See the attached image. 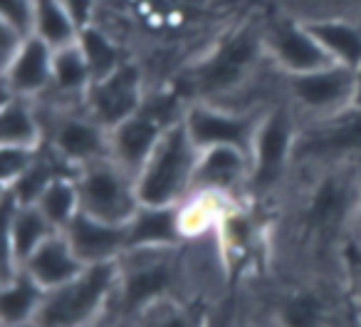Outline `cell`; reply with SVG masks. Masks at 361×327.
<instances>
[{
  "label": "cell",
  "mask_w": 361,
  "mask_h": 327,
  "mask_svg": "<svg viewBox=\"0 0 361 327\" xmlns=\"http://www.w3.org/2000/svg\"><path fill=\"white\" fill-rule=\"evenodd\" d=\"M35 206L45 213V218L52 223L55 231H65L75 216L82 211L80 203V186H77L75 174H62V177L52 179L35 201Z\"/></svg>",
  "instance_id": "23"
},
{
  "label": "cell",
  "mask_w": 361,
  "mask_h": 327,
  "mask_svg": "<svg viewBox=\"0 0 361 327\" xmlns=\"http://www.w3.org/2000/svg\"><path fill=\"white\" fill-rule=\"evenodd\" d=\"M287 102L310 121L329 119L354 107L356 72L344 65H329L307 75L285 77Z\"/></svg>",
  "instance_id": "8"
},
{
  "label": "cell",
  "mask_w": 361,
  "mask_h": 327,
  "mask_svg": "<svg viewBox=\"0 0 361 327\" xmlns=\"http://www.w3.org/2000/svg\"><path fill=\"white\" fill-rule=\"evenodd\" d=\"M252 159L235 146H211L201 151L191 194H211L223 201L250 194Z\"/></svg>",
  "instance_id": "12"
},
{
  "label": "cell",
  "mask_w": 361,
  "mask_h": 327,
  "mask_svg": "<svg viewBox=\"0 0 361 327\" xmlns=\"http://www.w3.org/2000/svg\"><path fill=\"white\" fill-rule=\"evenodd\" d=\"M186 241L180 203L176 206H149L141 203L139 211L126 223V251H171Z\"/></svg>",
  "instance_id": "17"
},
{
  "label": "cell",
  "mask_w": 361,
  "mask_h": 327,
  "mask_svg": "<svg viewBox=\"0 0 361 327\" xmlns=\"http://www.w3.org/2000/svg\"><path fill=\"white\" fill-rule=\"evenodd\" d=\"M47 290L25 270L3 280V295H0V320L3 325H20V322L37 320L40 307L45 302Z\"/></svg>",
  "instance_id": "21"
},
{
  "label": "cell",
  "mask_w": 361,
  "mask_h": 327,
  "mask_svg": "<svg viewBox=\"0 0 361 327\" xmlns=\"http://www.w3.org/2000/svg\"><path fill=\"white\" fill-rule=\"evenodd\" d=\"M277 327H326L329 307L317 290H295L280 302L275 315Z\"/></svg>",
  "instance_id": "26"
},
{
  "label": "cell",
  "mask_w": 361,
  "mask_h": 327,
  "mask_svg": "<svg viewBox=\"0 0 361 327\" xmlns=\"http://www.w3.org/2000/svg\"><path fill=\"white\" fill-rule=\"evenodd\" d=\"M0 144L40 149L45 144V119L40 105L27 97H3L0 107Z\"/></svg>",
  "instance_id": "20"
},
{
  "label": "cell",
  "mask_w": 361,
  "mask_h": 327,
  "mask_svg": "<svg viewBox=\"0 0 361 327\" xmlns=\"http://www.w3.org/2000/svg\"><path fill=\"white\" fill-rule=\"evenodd\" d=\"M300 119L290 102H275L262 114L252 141V179L250 194H272L285 179L287 169L295 161Z\"/></svg>",
  "instance_id": "5"
},
{
  "label": "cell",
  "mask_w": 361,
  "mask_h": 327,
  "mask_svg": "<svg viewBox=\"0 0 361 327\" xmlns=\"http://www.w3.org/2000/svg\"><path fill=\"white\" fill-rule=\"evenodd\" d=\"M329 169L334 172L322 177L312 186L305 203V223L312 233L339 231L351 216H356V208H359L361 179L351 182L336 172L339 167Z\"/></svg>",
  "instance_id": "13"
},
{
  "label": "cell",
  "mask_w": 361,
  "mask_h": 327,
  "mask_svg": "<svg viewBox=\"0 0 361 327\" xmlns=\"http://www.w3.org/2000/svg\"><path fill=\"white\" fill-rule=\"evenodd\" d=\"M267 60L265 37L252 28H235L191 65L186 77L191 102L231 105L233 97L245 95L260 80Z\"/></svg>",
  "instance_id": "1"
},
{
  "label": "cell",
  "mask_w": 361,
  "mask_h": 327,
  "mask_svg": "<svg viewBox=\"0 0 361 327\" xmlns=\"http://www.w3.org/2000/svg\"><path fill=\"white\" fill-rule=\"evenodd\" d=\"M23 268L50 292V290H57V287L67 285V283H72L77 275H82L87 266L77 258V253L72 251L65 233L57 231L23 263Z\"/></svg>",
  "instance_id": "19"
},
{
  "label": "cell",
  "mask_w": 361,
  "mask_h": 327,
  "mask_svg": "<svg viewBox=\"0 0 361 327\" xmlns=\"http://www.w3.org/2000/svg\"><path fill=\"white\" fill-rule=\"evenodd\" d=\"M144 327H208L206 317L176 300H164L141 315Z\"/></svg>",
  "instance_id": "27"
},
{
  "label": "cell",
  "mask_w": 361,
  "mask_h": 327,
  "mask_svg": "<svg viewBox=\"0 0 361 327\" xmlns=\"http://www.w3.org/2000/svg\"><path fill=\"white\" fill-rule=\"evenodd\" d=\"M32 35L47 42L52 50H60V47L75 45L80 37V28L62 6V0H35Z\"/></svg>",
  "instance_id": "25"
},
{
  "label": "cell",
  "mask_w": 361,
  "mask_h": 327,
  "mask_svg": "<svg viewBox=\"0 0 361 327\" xmlns=\"http://www.w3.org/2000/svg\"><path fill=\"white\" fill-rule=\"evenodd\" d=\"M354 327H361V305H356V320H354Z\"/></svg>",
  "instance_id": "36"
},
{
  "label": "cell",
  "mask_w": 361,
  "mask_h": 327,
  "mask_svg": "<svg viewBox=\"0 0 361 327\" xmlns=\"http://www.w3.org/2000/svg\"><path fill=\"white\" fill-rule=\"evenodd\" d=\"M3 213H6V275H16L23 263L57 233L45 213L35 203H20L11 191L3 189Z\"/></svg>",
  "instance_id": "14"
},
{
  "label": "cell",
  "mask_w": 361,
  "mask_h": 327,
  "mask_svg": "<svg viewBox=\"0 0 361 327\" xmlns=\"http://www.w3.org/2000/svg\"><path fill=\"white\" fill-rule=\"evenodd\" d=\"M361 159V107L300 126L295 161L354 167Z\"/></svg>",
  "instance_id": "9"
},
{
  "label": "cell",
  "mask_w": 361,
  "mask_h": 327,
  "mask_svg": "<svg viewBox=\"0 0 361 327\" xmlns=\"http://www.w3.org/2000/svg\"><path fill=\"white\" fill-rule=\"evenodd\" d=\"M77 45H80L82 55H85V60H87L92 82H99V80H104V77L114 75L124 62H129L124 50L97 25H87L85 30H80Z\"/></svg>",
  "instance_id": "24"
},
{
  "label": "cell",
  "mask_w": 361,
  "mask_h": 327,
  "mask_svg": "<svg viewBox=\"0 0 361 327\" xmlns=\"http://www.w3.org/2000/svg\"><path fill=\"white\" fill-rule=\"evenodd\" d=\"M40 112L45 119V144L67 167L80 172L87 164L109 156V129H104L85 107L47 109L40 105Z\"/></svg>",
  "instance_id": "7"
},
{
  "label": "cell",
  "mask_w": 361,
  "mask_h": 327,
  "mask_svg": "<svg viewBox=\"0 0 361 327\" xmlns=\"http://www.w3.org/2000/svg\"><path fill=\"white\" fill-rule=\"evenodd\" d=\"M223 327H238V325H223Z\"/></svg>",
  "instance_id": "37"
},
{
  "label": "cell",
  "mask_w": 361,
  "mask_h": 327,
  "mask_svg": "<svg viewBox=\"0 0 361 327\" xmlns=\"http://www.w3.org/2000/svg\"><path fill=\"white\" fill-rule=\"evenodd\" d=\"M65 238L87 268L102 263H116L126 253V226L109 223L80 211L65 228Z\"/></svg>",
  "instance_id": "16"
},
{
  "label": "cell",
  "mask_w": 361,
  "mask_h": 327,
  "mask_svg": "<svg viewBox=\"0 0 361 327\" xmlns=\"http://www.w3.org/2000/svg\"><path fill=\"white\" fill-rule=\"evenodd\" d=\"M119 285V261L85 268L72 283L50 290L40 307L42 327H92L111 305Z\"/></svg>",
  "instance_id": "3"
},
{
  "label": "cell",
  "mask_w": 361,
  "mask_h": 327,
  "mask_svg": "<svg viewBox=\"0 0 361 327\" xmlns=\"http://www.w3.org/2000/svg\"><path fill=\"white\" fill-rule=\"evenodd\" d=\"M25 40H27V35L18 32L16 28L6 25V23H0V70H6V67L16 60V55L20 52Z\"/></svg>",
  "instance_id": "30"
},
{
  "label": "cell",
  "mask_w": 361,
  "mask_h": 327,
  "mask_svg": "<svg viewBox=\"0 0 361 327\" xmlns=\"http://www.w3.org/2000/svg\"><path fill=\"white\" fill-rule=\"evenodd\" d=\"M356 92H354V107H361V65L356 67Z\"/></svg>",
  "instance_id": "33"
},
{
  "label": "cell",
  "mask_w": 361,
  "mask_h": 327,
  "mask_svg": "<svg viewBox=\"0 0 361 327\" xmlns=\"http://www.w3.org/2000/svg\"><path fill=\"white\" fill-rule=\"evenodd\" d=\"M0 23L30 37L35 23V0H0Z\"/></svg>",
  "instance_id": "29"
},
{
  "label": "cell",
  "mask_w": 361,
  "mask_h": 327,
  "mask_svg": "<svg viewBox=\"0 0 361 327\" xmlns=\"http://www.w3.org/2000/svg\"><path fill=\"white\" fill-rule=\"evenodd\" d=\"M351 275H349V283H351V295H354V302L361 305V251H359V258L351 261Z\"/></svg>",
  "instance_id": "32"
},
{
  "label": "cell",
  "mask_w": 361,
  "mask_h": 327,
  "mask_svg": "<svg viewBox=\"0 0 361 327\" xmlns=\"http://www.w3.org/2000/svg\"><path fill=\"white\" fill-rule=\"evenodd\" d=\"M267 57L282 77L307 75L334 65L307 23H282L265 35Z\"/></svg>",
  "instance_id": "15"
},
{
  "label": "cell",
  "mask_w": 361,
  "mask_h": 327,
  "mask_svg": "<svg viewBox=\"0 0 361 327\" xmlns=\"http://www.w3.org/2000/svg\"><path fill=\"white\" fill-rule=\"evenodd\" d=\"M176 251V248H171ZM171 251H126L119 258V285L111 305L124 315H144L164 300H173L180 270Z\"/></svg>",
  "instance_id": "4"
},
{
  "label": "cell",
  "mask_w": 361,
  "mask_h": 327,
  "mask_svg": "<svg viewBox=\"0 0 361 327\" xmlns=\"http://www.w3.org/2000/svg\"><path fill=\"white\" fill-rule=\"evenodd\" d=\"M198 159H201V149L193 144L186 124L180 121L171 126L136 177L141 203L176 206L186 201L193 191Z\"/></svg>",
  "instance_id": "2"
},
{
  "label": "cell",
  "mask_w": 361,
  "mask_h": 327,
  "mask_svg": "<svg viewBox=\"0 0 361 327\" xmlns=\"http://www.w3.org/2000/svg\"><path fill=\"white\" fill-rule=\"evenodd\" d=\"M62 6L72 16L80 30L87 25H94V13H97V0H62Z\"/></svg>",
  "instance_id": "31"
},
{
  "label": "cell",
  "mask_w": 361,
  "mask_h": 327,
  "mask_svg": "<svg viewBox=\"0 0 361 327\" xmlns=\"http://www.w3.org/2000/svg\"><path fill=\"white\" fill-rule=\"evenodd\" d=\"M146 87L141 67L134 60L124 62L114 75L92 82L85 97V109L99 121L104 129H114L124 119L139 112L144 105Z\"/></svg>",
  "instance_id": "11"
},
{
  "label": "cell",
  "mask_w": 361,
  "mask_h": 327,
  "mask_svg": "<svg viewBox=\"0 0 361 327\" xmlns=\"http://www.w3.org/2000/svg\"><path fill=\"white\" fill-rule=\"evenodd\" d=\"M356 231L361 236V194H359V208H356Z\"/></svg>",
  "instance_id": "35"
},
{
  "label": "cell",
  "mask_w": 361,
  "mask_h": 327,
  "mask_svg": "<svg viewBox=\"0 0 361 327\" xmlns=\"http://www.w3.org/2000/svg\"><path fill=\"white\" fill-rule=\"evenodd\" d=\"M307 28L319 40L334 65H344L351 70L361 65V25L341 18H324V20L307 23Z\"/></svg>",
  "instance_id": "22"
},
{
  "label": "cell",
  "mask_w": 361,
  "mask_h": 327,
  "mask_svg": "<svg viewBox=\"0 0 361 327\" xmlns=\"http://www.w3.org/2000/svg\"><path fill=\"white\" fill-rule=\"evenodd\" d=\"M262 114L265 112H238L213 102H191L183 124L201 151L211 146H235L250 154Z\"/></svg>",
  "instance_id": "10"
},
{
  "label": "cell",
  "mask_w": 361,
  "mask_h": 327,
  "mask_svg": "<svg viewBox=\"0 0 361 327\" xmlns=\"http://www.w3.org/2000/svg\"><path fill=\"white\" fill-rule=\"evenodd\" d=\"M37 151L40 149H27V146H3L0 151V182L3 189H11L27 169L35 164Z\"/></svg>",
  "instance_id": "28"
},
{
  "label": "cell",
  "mask_w": 361,
  "mask_h": 327,
  "mask_svg": "<svg viewBox=\"0 0 361 327\" xmlns=\"http://www.w3.org/2000/svg\"><path fill=\"white\" fill-rule=\"evenodd\" d=\"M82 211L109 223H126L139 211L141 198L136 177L121 169L111 156L87 164L77 172Z\"/></svg>",
  "instance_id": "6"
},
{
  "label": "cell",
  "mask_w": 361,
  "mask_h": 327,
  "mask_svg": "<svg viewBox=\"0 0 361 327\" xmlns=\"http://www.w3.org/2000/svg\"><path fill=\"white\" fill-rule=\"evenodd\" d=\"M3 327H42L37 320H30V322H20V325H3Z\"/></svg>",
  "instance_id": "34"
},
{
  "label": "cell",
  "mask_w": 361,
  "mask_h": 327,
  "mask_svg": "<svg viewBox=\"0 0 361 327\" xmlns=\"http://www.w3.org/2000/svg\"><path fill=\"white\" fill-rule=\"evenodd\" d=\"M52 62L55 50L40 37L30 35L16 60L3 70V95L40 100L52 82Z\"/></svg>",
  "instance_id": "18"
}]
</instances>
